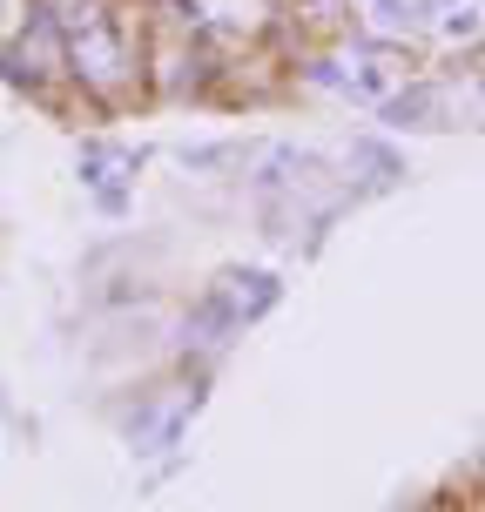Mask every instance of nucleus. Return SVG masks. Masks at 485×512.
<instances>
[{
    "instance_id": "obj_8",
    "label": "nucleus",
    "mask_w": 485,
    "mask_h": 512,
    "mask_svg": "<svg viewBox=\"0 0 485 512\" xmlns=\"http://www.w3.org/2000/svg\"><path fill=\"white\" fill-rule=\"evenodd\" d=\"M479 102H485V81H479Z\"/></svg>"
},
{
    "instance_id": "obj_1",
    "label": "nucleus",
    "mask_w": 485,
    "mask_h": 512,
    "mask_svg": "<svg viewBox=\"0 0 485 512\" xmlns=\"http://www.w3.org/2000/svg\"><path fill=\"white\" fill-rule=\"evenodd\" d=\"M61 27H68V75L88 95H122L128 81L142 75L135 68V41L115 21V0H68Z\"/></svg>"
},
{
    "instance_id": "obj_5",
    "label": "nucleus",
    "mask_w": 485,
    "mask_h": 512,
    "mask_svg": "<svg viewBox=\"0 0 485 512\" xmlns=\"http://www.w3.org/2000/svg\"><path fill=\"white\" fill-rule=\"evenodd\" d=\"M378 115H384V122H432V115H438V88H432V81H418V88L405 81Z\"/></svg>"
},
{
    "instance_id": "obj_4",
    "label": "nucleus",
    "mask_w": 485,
    "mask_h": 512,
    "mask_svg": "<svg viewBox=\"0 0 485 512\" xmlns=\"http://www.w3.org/2000/svg\"><path fill=\"white\" fill-rule=\"evenodd\" d=\"M216 297L230 304L236 324H256L263 310L277 304V277H270V270H230V277L216 283Z\"/></svg>"
},
{
    "instance_id": "obj_6",
    "label": "nucleus",
    "mask_w": 485,
    "mask_h": 512,
    "mask_svg": "<svg viewBox=\"0 0 485 512\" xmlns=\"http://www.w3.org/2000/svg\"><path fill=\"white\" fill-rule=\"evenodd\" d=\"M223 162H243V149L236 142H223V149H182V169H223Z\"/></svg>"
},
{
    "instance_id": "obj_2",
    "label": "nucleus",
    "mask_w": 485,
    "mask_h": 512,
    "mask_svg": "<svg viewBox=\"0 0 485 512\" xmlns=\"http://www.w3.org/2000/svg\"><path fill=\"white\" fill-rule=\"evenodd\" d=\"M432 14L438 0H371V7H358V27L391 41V48H411L418 34H432Z\"/></svg>"
},
{
    "instance_id": "obj_3",
    "label": "nucleus",
    "mask_w": 485,
    "mask_h": 512,
    "mask_svg": "<svg viewBox=\"0 0 485 512\" xmlns=\"http://www.w3.org/2000/svg\"><path fill=\"white\" fill-rule=\"evenodd\" d=\"M128 169H135V155H128V149H108V142H88V149H81V182L102 196L108 216L128 203Z\"/></svg>"
},
{
    "instance_id": "obj_7",
    "label": "nucleus",
    "mask_w": 485,
    "mask_h": 512,
    "mask_svg": "<svg viewBox=\"0 0 485 512\" xmlns=\"http://www.w3.org/2000/svg\"><path fill=\"white\" fill-rule=\"evenodd\" d=\"M351 7H371V0H351Z\"/></svg>"
}]
</instances>
